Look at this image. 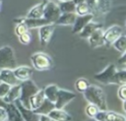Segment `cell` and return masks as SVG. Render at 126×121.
<instances>
[{"instance_id": "cell-26", "label": "cell", "mask_w": 126, "mask_h": 121, "mask_svg": "<svg viewBox=\"0 0 126 121\" xmlns=\"http://www.w3.org/2000/svg\"><path fill=\"white\" fill-rule=\"evenodd\" d=\"M112 46H113L118 52H120L121 54H122L123 52H125V51H126V34H125V33L121 34V35L112 43Z\"/></svg>"}, {"instance_id": "cell-14", "label": "cell", "mask_w": 126, "mask_h": 121, "mask_svg": "<svg viewBox=\"0 0 126 121\" xmlns=\"http://www.w3.org/2000/svg\"><path fill=\"white\" fill-rule=\"evenodd\" d=\"M15 104L17 105V107L19 108L21 114H22V117L24 119V121H38L39 120V115L36 114L32 109L31 108H27L25 107L20 101L19 99H17L15 101Z\"/></svg>"}, {"instance_id": "cell-47", "label": "cell", "mask_w": 126, "mask_h": 121, "mask_svg": "<svg viewBox=\"0 0 126 121\" xmlns=\"http://www.w3.org/2000/svg\"><path fill=\"white\" fill-rule=\"evenodd\" d=\"M124 67H125V69H126V65H124Z\"/></svg>"}, {"instance_id": "cell-8", "label": "cell", "mask_w": 126, "mask_h": 121, "mask_svg": "<svg viewBox=\"0 0 126 121\" xmlns=\"http://www.w3.org/2000/svg\"><path fill=\"white\" fill-rule=\"evenodd\" d=\"M75 98H76V93L75 92H73L71 91H68V90H65V89H59L56 101L54 102L55 103V108L64 109V107L68 103H70L72 100H74Z\"/></svg>"}, {"instance_id": "cell-31", "label": "cell", "mask_w": 126, "mask_h": 121, "mask_svg": "<svg viewBox=\"0 0 126 121\" xmlns=\"http://www.w3.org/2000/svg\"><path fill=\"white\" fill-rule=\"evenodd\" d=\"M95 121H109V111L108 110H98L95 114L94 118Z\"/></svg>"}, {"instance_id": "cell-9", "label": "cell", "mask_w": 126, "mask_h": 121, "mask_svg": "<svg viewBox=\"0 0 126 121\" xmlns=\"http://www.w3.org/2000/svg\"><path fill=\"white\" fill-rule=\"evenodd\" d=\"M124 33L123 29L119 25H112L105 30H103V39L104 44L106 45H112V43L121 35Z\"/></svg>"}, {"instance_id": "cell-4", "label": "cell", "mask_w": 126, "mask_h": 121, "mask_svg": "<svg viewBox=\"0 0 126 121\" xmlns=\"http://www.w3.org/2000/svg\"><path fill=\"white\" fill-rule=\"evenodd\" d=\"M31 62L32 67L37 71H47L52 69L53 67V61L51 57L41 51L34 52L31 56Z\"/></svg>"}, {"instance_id": "cell-1", "label": "cell", "mask_w": 126, "mask_h": 121, "mask_svg": "<svg viewBox=\"0 0 126 121\" xmlns=\"http://www.w3.org/2000/svg\"><path fill=\"white\" fill-rule=\"evenodd\" d=\"M85 99L92 104L98 107L99 110H107L106 96L103 90L95 85H90L89 88L83 92Z\"/></svg>"}, {"instance_id": "cell-7", "label": "cell", "mask_w": 126, "mask_h": 121, "mask_svg": "<svg viewBox=\"0 0 126 121\" xmlns=\"http://www.w3.org/2000/svg\"><path fill=\"white\" fill-rule=\"evenodd\" d=\"M61 15L59 6L54 1H47L44 7L43 19H45L49 24H55Z\"/></svg>"}, {"instance_id": "cell-10", "label": "cell", "mask_w": 126, "mask_h": 121, "mask_svg": "<svg viewBox=\"0 0 126 121\" xmlns=\"http://www.w3.org/2000/svg\"><path fill=\"white\" fill-rule=\"evenodd\" d=\"M56 25L55 24H46L40 28H38V38L40 45L45 46L49 43L52 35L54 33Z\"/></svg>"}, {"instance_id": "cell-28", "label": "cell", "mask_w": 126, "mask_h": 121, "mask_svg": "<svg viewBox=\"0 0 126 121\" xmlns=\"http://www.w3.org/2000/svg\"><path fill=\"white\" fill-rule=\"evenodd\" d=\"M75 13H76L77 16H85V15H88V14H92L91 9H90L89 5L86 2L77 4L76 8H75Z\"/></svg>"}, {"instance_id": "cell-36", "label": "cell", "mask_w": 126, "mask_h": 121, "mask_svg": "<svg viewBox=\"0 0 126 121\" xmlns=\"http://www.w3.org/2000/svg\"><path fill=\"white\" fill-rule=\"evenodd\" d=\"M10 88H11L10 85H8V84H6V83L0 82V98H3V97L7 94V92H8L9 90H10Z\"/></svg>"}, {"instance_id": "cell-25", "label": "cell", "mask_w": 126, "mask_h": 121, "mask_svg": "<svg viewBox=\"0 0 126 121\" xmlns=\"http://www.w3.org/2000/svg\"><path fill=\"white\" fill-rule=\"evenodd\" d=\"M58 91H59V88L58 86L56 85H48L47 87H45L43 89V91H44V96L46 99L52 101V102H55L56 101V98H57V94H58Z\"/></svg>"}, {"instance_id": "cell-42", "label": "cell", "mask_w": 126, "mask_h": 121, "mask_svg": "<svg viewBox=\"0 0 126 121\" xmlns=\"http://www.w3.org/2000/svg\"><path fill=\"white\" fill-rule=\"evenodd\" d=\"M123 110L125 111V113H126V100H123Z\"/></svg>"}, {"instance_id": "cell-43", "label": "cell", "mask_w": 126, "mask_h": 121, "mask_svg": "<svg viewBox=\"0 0 126 121\" xmlns=\"http://www.w3.org/2000/svg\"><path fill=\"white\" fill-rule=\"evenodd\" d=\"M65 1H71V0H58V2H65Z\"/></svg>"}, {"instance_id": "cell-2", "label": "cell", "mask_w": 126, "mask_h": 121, "mask_svg": "<svg viewBox=\"0 0 126 121\" xmlns=\"http://www.w3.org/2000/svg\"><path fill=\"white\" fill-rule=\"evenodd\" d=\"M20 86H21V94L19 97V101L25 107L31 108L30 107V99L39 89L35 85V83L32 82L31 79L24 81V82H21Z\"/></svg>"}, {"instance_id": "cell-22", "label": "cell", "mask_w": 126, "mask_h": 121, "mask_svg": "<svg viewBox=\"0 0 126 121\" xmlns=\"http://www.w3.org/2000/svg\"><path fill=\"white\" fill-rule=\"evenodd\" d=\"M77 18L76 13H61L60 17L56 21V26H70L72 27Z\"/></svg>"}, {"instance_id": "cell-23", "label": "cell", "mask_w": 126, "mask_h": 121, "mask_svg": "<svg viewBox=\"0 0 126 121\" xmlns=\"http://www.w3.org/2000/svg\"><path fill=\"white\" fill-rule=\"evenodd\" d=\"M44 99H45V96H44L43 89H39L30 99V107H31V109H32V110L36 109L43 102Z\"/></svg>"}, {"instance_id": "cell-41", "label": "cell", "mask_w": 126, "mask_h": 121, "mask_svg": "<svg viewBox=\"0 0 126 121\" xmlns=\"http://www.w3.org/2000/svg\"><path fill=\"white\" fill-rule=\"evenodd\" d=\"M72 1L75 3V5L80 4V3H84V2H86V0H72Z\"/></svg>"}, {"instance_id": "cell-45", "label": "cell", "mask_w": 126, "mask_h": 121, "mask_svg": "<svg viewBox=\"0 0 126 121\" xmlns=\"http://www.w3.org/2000/svg\"><path fill=\"white\" fill-rule=\"evenodd\" d=\"M88 121H95V120H94V119H91V118H90V120H88Z\"/></svg>"}, {"instance_id": "cell-46", "label": "cell", "mask_w": 126, "mask_h": 121, "mask_svg": "<svg viewBox=\"0 0 126 121\" xmlns=\"http://www.w3.org/2000/svg\"><path fill=\"white\" fill-rule=\"evenodd\" d=\"M125 29H126V21H125Z\"/></svg>"}, {"instance_id": "cell-15", "label": "cell", "mask_w": 126, "mask_h": 121, "mask_svg": "<svg viewBox=\"0 0 126 121\" xmlns=\"http://www.w3.org/2000/svg\"><path fill=\"white\" fill-rule=\"evenodd\" d=\"M0 82L6 83L10 86H15L21 83L15 76L13 69H7V68L0 69Z\"/></svg>"}, {"instance_id": "cell-32", "label": "cell", "mask_w": 126, "mask_h": 121, "mask_svg": "<svg viewBox=\"0 0 126 121\" xmlns=\"http://www.w3.org/2000/svg\"><path fill=\"white\" fill-rule=\"evenodd\" d=\"M116 83L117 85H124L126 84V69L117 70L116 72Z\"/></svg>"}, {"instance_id": "cell-24", "label": "cell", "mask_w": 126, "mask_h": 121, "mask_svg": "<svg viewBox=\"0 0 126 121\" xmlns=\"http://www.w3.org/2000/svg\"><path fill=\"white\" fill-rule=\"evenodd\" d=\"M54 108H55V103L45 98V99L43 100V102H42L36 109H34L33 111H34L36 114H38V115H48V113H49L52 109H54Z\"/></svg>"}, {"instance_id": "cell-12", "label": "cell", "mask_w": 126, "mask_h": 121, "mask_svg": "<svg viewBox=\"0 0 126 121\" xmlns=\"http://www.w3.org/2000/svg\"><path fill=\"white\" fill-rule=\"evenodd\" d=\"M14 24H17V23H23L27 26V28L29 30L31 29H38L46 24H49L45 19L43 18H39V19H30V18H27V17H18V18H15L14 19Z\"/></svg>"}, {"instance_id": "cell-18", "label": "cell", "mask_w": 126, "mask_h": 121, "mask_svg": "<svg viewBox=\"0 0 126 121\" xmlns=\"http://www.w3.org/2000/svg\"><path fill=\"white\" fill-rule=\"evenodd\" d=\"M48 117L52 121H72V116L64 109L54 108L48 113Z\"/></svg>"}, {"instance_id": "cell-49", "label": "cell", "mask_w": 126, "mask_h": 121, "mask_svg": "<svg viewBox=\"0 0 126 121\" xmlns=\"http://www.w3.org/2000/svg\"><path fill=\"white\" fill-rule=\"evenodd\" d=\"M125 121H126V120H125Z\"/></svg>"}, {"instance_id": "cell-34", "label": "cell", "mask_w": 126, "mask_h": 121, "mask_svg": "<svg viewBox=\"0 0 126 121\" xmlns=\"http://www.w3.org/2000/svg\"><path fill=\"white\" fill-rule=\"evenodd\" d=\"M28 30H29V29L27 28V26L25 24H23V23H17V24H15V30H14V31H15V33H16L17 36L23 34L24 32L28 31Z\"/></svg>"}, {"instance_id": "cell-19", "label": "cell", "mask_w": 126, "mask_h": 121, "mask_svg": "<svg viewBox=\"0 0 126 121\" xmlns=\"http://www.w3.org/2000/svg\"><path fill=\"white\" fill-rule=\"evenodd\" d=\"M20 94H21V86L20 84H18L15 86H11L9 91L2 99L7 103H12V102H15L17 99H19Z\"/></svg>"}, {"instance_id": "cell-48", "label": "cell", "mask_w": 126, "mask_h": 121, "mask_svg": "<svg viewBox=\"0 0 126 121\" xmlns=\"http://www.w3.org/2000/svg\"><path fill=\"white\" fill-rule=\"evenodd\" d=\"M125 34H126V31H125Z\"/></svg>"}, {"instance_id": "cell-3", "label": "cell", "mask_w": 126, "mask_h": 121, "mask_svg": "<svg viewBox=\"0 0 126 121\" xmlns=\"http://www.w3.org/2000/svg\"><path fill=\"white\" fill-rule=\"evenodd\" d=\"M17 67V59L14 48L10 45L0 47V69H15Z\"/></svg>"}, {"instance_id": "cell-38", "label": "cell", "mask_w": 126, "mask_h": 121, "mask_svg": "<svg viewBox=\"0 0 126 121\" xmlns=\"http://www.w3.org/2000/svg\"><path fill=\"white\" fill-rule=\"evenodd\" d=\"M0 121H7V111L5 107L0 105Z\"/></svg>"}, {"instance_id": "cell-39", "label": "cell", "mask_w": 126, "mask_h": 121, "mask_svg": "<svg viewBox=\"0 0 126 121\" xmlns=\"http://www.w3.org/2000/svg\"><path fill=\"white\" fill-rule=\"evenodd\" d=\"M118 63H119L120 65H123V66L126 65V51L122 53V55H121L120 58L118 59Z\"/></svg>"}, {"instance_id": "cell-44", "label": "cell", "mask_w": 126, "mask_h": 121, "mask_svg": "<svg viewBox=\"0 0 126 121\" xmlns=\"http://www.w3.org/2000/svg\"><path fill=\"white\" fill-rule=\"evenodd\" d=\"M1 8H2V0H0V11H1Z\"/></svg>"}, {"instance_id": "cell-16", "label": "cell", "mask_w": 126, "mask_h": 121, "mask_svg": "<svg viewBox=\"0 0 126 121\" xmlns=\"http://www.w3.org/2000/svg\"><path fill=\"white\" fill-rule=\"evenodd\" d=\"M89 44L93 48L100 47L104 44V39H103V29L99 28L96 30H94L88 38Z\"/></svg>"}, {"instance_id": "cell-37", "label": "cell", "mask_w": 126, "mask_h": 121, "mask_svg": "<svg viewBox=\"0 0 126 121\" xmlns=\"http://www.w3.org/2000/svg\"><path fill=\"white\" fill-rule=\"evenodd\" d=\"M117 95H118L119 99H121L122 101L126 100V84L120 85V87L117 91Z\"/></svg>"}, {"instance_id": "cell-5", "label": "cell", "mask_w": 126, "mask_h": 121, "mask_svg": "<svg viewBox=\"0 0 126 121\" xmlns=\"http://www.w3.org/2000/svg\"><path fill=\"white\" fill-rule=\"evenodd\" d=\"M116 72L117 69L114 64H108L102 71L96 73L94 78L95 81L103 85H117L116 83Z\"/></svg>"}, {"instance_id": "cell-11", "label": "cell", "mask_w": 126, "mask_h": 121, "mask_svg": "<svg viewBox=\"0 0 126 121\" xmlns=\"http://www.w3.org/2000/svg\"><path fill=\"white\" fill-rule=\"evenodd\" d=\"M0 105L5 107L7 111V121H24L22 114L17 105L15 104V102L7 103L3 101L2 98H0Z\"/></svg>"}, {"instance_id": "cell-30", "label": "cell", "mask_w": 126, "mask_h": 121, "mask_svg": "<svg viewBox=\"0 0 126 121\" xmlns=\"http://www.w3.org/2000/svg\"><path fill=\"white\" fill-rule=\"evenodd\" d=\"M98 107L96 106V105H94V104H92V103H89L87 106H86V108H85V113L87 114V116L89 117V118H91V119H94V116H95V114L98 112Z\"/></svg>"}, {"instance_id": "cell-27", "label": "cell", "mask_w": 126, "mask_h": 121, "mask_svg": "<svg viewBox=\"0 0 126 121\" xmlns=\"http://www.w3.org/2000/svg\"><path fill=\"white\" fill-rule=\"evenodd\" d=\"M58 6H59L61 13H75L76 5L72 0L65 1V2H59Z\"/></svg>"}, {"instance_id": "cell-21", "label": "cell", "mask_w": 126, "mask_h": 121, "mask_svg": "<svg viewBox=\"0 0 126 121\" xmlns=\"http://www.w3.org/2000/svg\"><path fill=\"white\" fill-rule=\"evenodd\" d=\"M99 28H102V24H100V23H98V22H94V21H91L78 34L80 35V37H82V38H86V39H88L89 38V36L94 31V30H96L97 29H99Z\"/></svg>"}, {"instance_id": "cell-13", "label": "cell", "mask_w": 126, "mask_h": 121, "mask_svg": "<svg viewBox=\"0 0 126 121\" xmlns=\"http://www.w3.org/2000/svg\"><path fill=\"white\" fill-rule=\"evenodd\" d=\"M94 17V16L93 14H88L85 16H77L75 23L72 26V32L73 33H79L91 21H93Z\"/></svg>"}, {"instance_id": "cell-33", "label": "cell", "mask_w": 126, "mask_h": 121, "mask_svg": "<svg viewBox=\"0 0 126 121\" xmlns=\"http://www.w3.org/2000/svg\"><path fill=\"white\" fill-rule=\"evenodd\" d=\"M18 37H19L20 42H21L22 44H25V45L30 44V43H31V41H32V33L30 32V30H28V31L24 32L23 34L19 35Z\"/></svg>"}, {"instance_id": "cell-35", "label": "cell", "mask_w": 126, "mask_h": 121, "mask_svg": "<svg viewBox=\"0 0 126 121\" xmlns=\"http://www.w3.org/2000/svg\"><path fill=\"white\" fill-rule=\"evenodd\" d=\"M125 120H126V116H124L123 114L109 111V121H125Z\"/></svg>"}, {"instance_id": "cell-40", "label": "cell", "mask_w": 126, "mask_h": 121, "mask_svg": "<svg viewBox=\"0 0 126 121\" xmlns=\"http://www.w3.org/2000/svg\"><path fill=\"white\" fill-rule=\"evenodd\" d=\"M38 121H52L48 115H39V120Z\"/></svg>"}, {"instance_id": "cell-20", "label": "cell", "mask_w": 126, "mask_h": 121, "mask_svg": "<svg viewBox=\"0 0 126 121\" xmlns=\"http://www.w3.org/2000/svg\"><path fill=\"white\" fill-rule=\"evenodd\" d=\"M46 2H41L38 3L36 5H34L33 7H32L28 13H27V18L30 19H39V18H43V12H44V7H45Z\"/></svg>"}, {"instance_id": "cell-17", "label": "cell", "mask_w": 126, "mask_h": 121, "mask_svg": "<svg viewBox=\"0 0 126 121\" xmlns=\"http://www.w3.org/2000/svg\"><path fill=\"white\" fill-rule=\"evenodd\" d=\"M15 76L20 82H24L27 80H30L33 74V70L31 67L28 66H17L15 69H13Z\"/></svg>"}, {"instance_id": "cell-6", "label": "cell", "mask_w": 126, "mask_h": 121, "mask_svg": "<svg viewBox=\"0 0 126 121\" xmlns=\"http://www.w3.org/2000/svg\"><path fill=\"white\" fill-rule=\"evenodd\" d=\"M113 0H86L91 9V13L94 16H102L111 10Z\"/></svg>"}, {"instance_id": "cell-29", "label": "cell", "mask_w": 126, "mask_h": 121, "mask_svg": "<svg viewBox=\"0 0 126 121\" xmlns=\"http://www.w3.org/2000/svg\"><path fill=\"white\" fill-rule=\"evenodd\" d=\"M91 84L89 83V81L85 78H79L76 82H75V88L79 92H84L90 86Z\"/></svg>"}]
</instances>
